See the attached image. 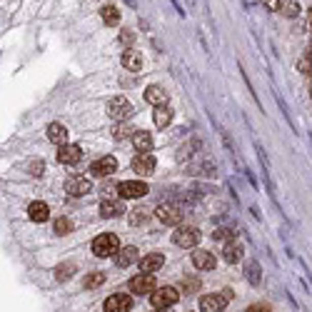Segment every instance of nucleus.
<instances>
[{
	"label": "nucleus",
	"mask_w": 312,
	"mask_h": 312,
	"mask_svg": "<svg viewBox=\"0 0 312 312\" xmlns=\"http://www.w3.org/2000/svg\"><path fill=\"white\" fill-rule=\"evenodd\" d=\"M70 275H73V265H60V267L55 270V277H57V280H68Z\"/></svg>",
	"instance_id": "nucleus-32"
},
{
	"label": "nucleus",
	"mask_w": 312,
	"mask_h": 312,
	"mask_svg": "<svg viewBox=\"0 0 312 312\" xmlns=\"http://www.w3.org/2000/svg\"><path fill=\"white\" fill-rule=\"evenodd\" d=\"M297 68H300V73H305L307 78H312V60L310 57H302V60L297 63Z\"/></svg>",
	"instance_id": "nucleus-33"
},
{
	"label": "nucleus",
	"mask_w": 312,
	"mask_h": 312,
	"mask_svg": "<svg viewBox=\"0 0 312 312\" xmlns=\"http://www.w3.org/2000/svg\"><path fill=\"white\" fill-rule=\"evenodd\" d=\"M245 270H247V280H250V283L253 285L260 283V265H257V262H247Z\"/></svg>",
	"instance_id": "nucleus-29"
},
{
	"label": "nucleus",
	"mask_w": 312,
	"mask_h": 312,
	"mask_svg": "<svg viewBox=\"0 0 312 312\" xmlns=\"http://www.w3.org/2000/svg\"><path fill=\"white\" fill-rule=\"evenodd\" d=\"M247 312H270V307H267V305H253Z\"/></svg>",
	"instance_id": "nucleus-38"
},
{
	"label": "nucleus",
	"mask_w": 312,
	"mask_h": 312,
	"mask_svg": "<svg viewBox=\"0 0 312 312\" xmlns=\"http://www.w3.org/2000/svg\"><path fill=\"white\" fill-rule=\"evenodd\" d=\"M130 135H135V130L128 125V122H117L113 128V138L115 140H125V138H130Z\"/></svg>",
	"instance_id": "nucleus-27"
},
{
	"label": "nucleus",
	"mask_w": 312,
	"mask_h": 312,
	"mask_svg": "<svg viewBox=\"0 0 312 312\" xmlns=\"http://www.w3.org/2000/svg\"><path fill=\"white\" fill-rule=\"evenodd\" d=\"M193 265L198 267V270H212L215 267V255L212 253H207V250H198V253H193Z\"/></svg>",
	"instance_id": "nucleus-19"
},
{
	"label": "nucleus",
	"mask_w": 312,
	"mask_h": 312,
	"mask_svg": "<svg viewBox=\"0 0 312 312\" xmlns=\"http://www.w3.org/2000/svg\"><path fill=\"white\" fill-rule=\"evenodd\" d=\"M92 190V182L87 180L85 175H70L65 180V193H70L73 198H83Z\"/></svg>",
	"instance_id": "nucleus-6"
},
{
	"label": "nucleus",
	"mask_w": 312,
	"mask_h": 312,
	"mask_svg": "<svg viewBox=\"0 0 312 312\" xmlns=\"http://www.w3.org/2000/svg\"><path fill=\"white\" fill-rule=\"evenodd\" d=\"M48 138L50 142H55V145H68V128L65 125H60V122H50L48 125Z\"/></svg>",
	"instance_id": "nucleus-18"
},
{
	"label": "nucleus",
	"mask_w": 312,
	"mask_h": 312,
	"mask_svg": "<svg viewBox=\"0 0 312 312\" xmlns=\"http://www.w3.org/2000/svg\"><path fill=\"white\" fill-rule=\"evenodd\" d=\"M155 212H158V220H160V223H165V225H177V223L182 220V210H180L177 205H172V202L160 205Z\"/></svg>",
	"instance_id": "nucleus-10"
},
{
	"label": "nucleus",
	"mask_w": 312,
	"mask_h": 312,
	"mask_svg": "<svg viewBox=\"0 0 312 312\" xmlns=\"http://www.w3.org/2000/svg\"><path fill=\"white\" fill-rule=\"evenodd\" d=\"M147 220V210H142V207H135L133 212H130V223L133 225H142Z\"/></svg>",
	"instance_id": "nucleus-31"
},
{
	"label": "nucleus",
	"mask_w": 312,
	"mask_h": 312,
	"mask_svg": "<svg viewBox=\"0 0 312 312\" xmlns=\"http://www.w3.org/2000/svg\"><path fill=\"white\" fill-rule=\"evenodd\" d=\"M117 170V160H115L113 155H105V158H98L92 165H90V172L95 175V177H110L113 172Z\"/></svg>",
	"instance_id": "nucleus-9"
},
{
	"label": "nucleus",
	"mask_w": 312,
	"mask_h": 312,
	"mask_svg": "<svg viewBox=\"0 0 312 312\" xmlns=\"http://www.w3.org/2000/svg\"><path fill=\"white\" fill-rule=\"evenodd\" d=\"M133 145L138 152H150L152 150V135L150 133H135L133 135Z\"/></svg>",
	"instance_id": "nucleus-22"
},
{
	"label": "nucleus",
	"mask_w": 312,
	"mask_h": 312,
	"mask_svg": "<svg viewBox=\"0 0 312 312\" xmlns=\"http://www.w3.org/2000/svg\"><path fill=\"white\" fill-rule=\"evenodd\" d=\"M310 95H312V90H310Z\"/></svg>",
	"instance_id": "nucleus-43"
},
{
	"label": "nucleus",
	"mask_w": 312,
	"mask_h": 312,
	"mask_svg": "<svg viewBox=\"0 0 312 312\" xmlns=\"http://www.w3.org/2000/svg\"><path fill=\"white\" fill-rule=\"evenodd\" d=\"M242 253H245V250H242L240 242H225V253H223V255H225L227 262H240V260H242Z\"/></svg>",
	"instance_id": "nucleus-24"
},
{
	"label": "nucleus",
	"mask_w": 312,
	"mask_h": 312,
	"mask_svg": "<svg viewBox=\"0 0 312 312\" xmlns=\"http://www.w3.org/2000/svg\"><path fill=\"white\" fill-rule=\"evenodd\" d=\"M163 265H165V255H160V253H150V255H145L140 260V270L147 272V275H152V272L160 270Z\"/></svg>",
	"instance_id": "nucleus-15"
},
{
	"label": "nucleus",
	"mask_w": 312,
	"mask_h": 312,
	"mask_svg": "<svg viewBox=\"0 0 312 312\" xmlns=\"http://www.w3.org/2000/svg\"><path fill=\"white\" fill-rule=\"evenodd\" d=\"M122 212H125V207H122L120 200H103V202H100V215H103V217H117V215H122Z\"/></svg>",
	"instance_id": "nucleus-21"
},
{
	"label": "nucleus",
	"mask_w": 312,
	"mask_h": 312,
	"mask_svg": "<svg viewBox=\"0 0 312 312\" xmlns=\"http://www.w3.org/2000/svg\"><path fill=\"white\" fill-rule=\"evenodd\" d=\"M155 290H158L155 287V277L147 275V272H140V275H135L130 280V292H135V295H152Z\"/></svg>",
	"instance_id": "nucleus-8"
},
{
	"label": "nucleus",
	"mask_w": 312,
	"mask_h": 312,
	"mask_svg": "<svg viewBox=\"0 0 312 312\" xmlns=\"http://www.w3.org/2000/svg\"><path fill=\"white\" fill-rule=\"evenodd\" d=\"M122 68L130 73H140L142 70V55L138 50H125L122 53Z\"/></svg>",
	"instance_id": "nucleus-17"
},
{
	"label": "nucleus",
	"mask_w": 312,
	"mask_h": 312,
	"mask_svg": "<svg viewBox=\"0 0 312 312\" xmlns=\"http://www.w3.org/2000/svg\"><path fill=\"white\" fill-rule=\"evenodd\" d=\"M70 230H73V223H70L68 217H57L55 220V232L57 235H68Z\"/></svg>",
	"instance_id": "nucleus-30"
},
{
	"label": "nucleus",
	"mask_w": 312,
	"mask_h": 312,
	"mask_svg": "<svg viewBox=\"0 0 312 312\" xmlns=\"http://www.w3.org/2000/svg\"><path fill=\"white\" fill-rule=\"evenodd\" d=\"M133 170L138 172V175H152V170H155V158L150 152H140L133 160Z\"/></svg>",
	"instance_id": "nucleus-13"
},
{
	"label": "nucleus",
	"mask_w": 312,
	"mask_h": 312,
	"mask_svg": "<svg viewBox=\"0 0 312 312\" xmlns=\"http://www.w3.org/2000/svg\"><path fill=\"white\" fill-rule=\"evenodd\" d=\"M307 20H310V25H312V8L307 10Z\"/></svg>",
	"instance_id": "nucleus-41"
},
{
	"label": "nucleus",
	"mask_w": 312,
	"mask_h": 312,
	"mask_svg": "<svg viewBox=\"0 0 312 312\" xmlns=\"http://www.w3.org/2000/svg\"><path fill=\"white\" fill-rule=\"evenodd\" d=\"M262 5H265V8H270V10H280L283 0H262Z\"/></svg>",
	"instance_id": "nucleus-34"
},
{
	"label": "nucleus",
	"mask_w": 312,
	"mask_h": 312,
	"mask_svg": "<svg viewBox=\"0 0 312 312\" xmlns=\"http://www.w3.org/2000/svg\"><path fill=\"white\" fill-rule=\"evenodd\" d=\"M280 13L287 15V18H297V15H300V0H283Z\"/></svg>",
	"instance_id": "nucleus-26"
},
{
	"label": "nucleus",
	"mask_w": 312,
	"mask_h": 312,
	"mask_svg": "<svg viewBox=\"0 0 312 312\" xmlns=\"http://www.w3.org/2000/svg\"><path fill=\"white\" fill-rule=\"evenodd\" d=\"M177 297H180V292L170 287V285H165V287H158L152 295H150V302H152V307H158V310H165V307H172L175 302H177Z\"/></svg>",
	"instance_id": "nucleus-2"
},
{
	"label": "nucleus",
	"mask_w": 312,
	"mask_h": 312,
	"mask_svg": "<svg viewBox=\"0 0 312 312\" xmlns=\"http://www.w3.org/2000/svg\"><path fill=\"white\" fill-rule=\"evenodd\" d=\"M215 237H217V240H223V237H225V240H230V237H232V232L220 227V230H215Z\"/></svg>",
	"instance_id": "nucleus-36"
},
{
	"label": "nucleus",
	"mask_w": 312,
	"mask_h": 312,
	"mask_svg": "<svg viewBox=\"0 0 312 312\" xmlns=\"http://www.w3.org/2000/svg\"><path fill=\"white\" fill-rule=\"evenodd\" d=\"M232 300V290H225V292H212V295H205L200 300V310L202 312H220L227 302Z\"/></svg>",
	"instance_id": "nucleus-3"
},
{
	"label": "nucleus",
	"mask_w": 312,
	"mask_h": 312,
	"mask_svg": "<svg viewBox=\"0 0 312 312\" xmlns=\"http://www.w3.org/2000/svg\"><path fill=\"white\" fill-rule=\"evenodd\" d=\"M182 287H185V292H193V290H198V280H182Z\"/></svg>",
	"instance_id": "nucleus-35"
},
{
	"label": "nucleus",
	"mask_w": 312,
	"mask_h": 312,
	"mask_svg": "<svg viewBox=\"0 0 312 312\" xmlns=\"http://www.w3.org/2000/svg\"><path fill=\"white\" fill-rule=\"evenodd\" d=\"M92 253L98 257H113L120 253V240L115 237L113 232H105V235H98L92 240Z\"/></svg>",
	"instance_id": "nucleus-1"
},
{
	"label": "nucleus",
	"mask_w": 312,
	"mask_h": 312,
	"mask_svg": "<svg viewBox=\"0 0 312 312\" xmlns=\"http://www.w3.org/2000/svg\"><path fill=\"white\" fill-rule=\"evenodd\" d=\"M152 120H155V125L158 128H168L172 120V110L168 105H160V108H155V113H152Z\"/></svg>",
	"instance_id": "nucleus-23"
},
{
	"label": "nucleus",
	"mask_w": 312,
	"mask_h": 312,
	"mask_svg": "<svg viewBox=\"0 0 312 312\" xmlns=\"http://www.w3.org/2000/svg\"><path fill=\"white\" fill-rule=\"evenodd\" d=\"M172 242L177 245V247H195L200 242V230L193 225H180L175 232H172Z\"/></svg>",
	"instance_id": "nucleus-5"
},
{
	"label": "nucleus",
	"mask_w": 312,
	"mask_h": 312,
	"mask_svg": "<svg viewBox=\"0 0 312 312\" xmlns=\"http://www.w3.org/2000/svg\"><path fill=\"white\" fill-rule=\"evenodd\" d=\"M307 57H310V60H312V50H310V55H307Z\"/></svg>",
	"instance_id": "nucleus-42"
},
{
	"label": "nucleus",
	"mask_w": 312,
	"mask_h": 312,
	"mask_svg": "<svg viewBox=\"0 0 312 312\" xmlns=\"http://www.w3.org/2000/svg\"><path fill=\"white\" fill-rule=\"evenodd\" d=\"M103 283H105V272H90V275H85V280H83V285H85L87 290L100 287Z\"/></svg>",
	"instance_id": "nucleus-28"
},
{
	"label": "nucleus",
	"mask_w": 312,
	"mask_h": 312,
	"mask_svg": "<svg viewBox=\"0 0 312 312\" xmlns=\"http://www.w3.org/2000/svg\"><path fill=\"white\" fill-rule=\"evenodd\" d=\"M100 15H103V23H105V25H117V23H120V13H117L115 5H105V8L100 10Z\"/></svg>",
	"instance_id": "nucleus-25"
},
{
	"label": "nucleus",
	"mask_w": 312,
	"mask_h": 312,
	"mask_svg": "<svg viewBox=\"0 0 312 312\" xmlns=\"http://www.w3.org/2000/svg\"><path fill=\"white\" fill-rule=\"evenodd\" d=\"M145 100H147L150 105L160 108V105H168V92H165V87L150 85V87H145Z\"/></svg>",
	"instance_id": "nucleus-14"
},
{
	"label": "nucleus",
	"mask_w": 312,
	"mask_h": 312,
	"mask_svg": "<svg viewBox=\"0 0 312 312\" xmlns=\"http://www.w3.org/2000/svg\"><path fill=\"white\" fill-rule=\"evenodd\" d=\"M120 40H122V43H128V45H130V43H133V40H135V35H133V33H130V30H122V35H120Z\"/></svg>",
	"instance_id": "nucleus-37"
},
{
	"label": "nucleus",
	"mask_w": 312,
	"mask_h": 312,
	"mask_svg": "<svg viewBox=\"0 0 312 312\" xmlns=\"http://www.w3.org/2000/svg\"><path fill=\"white\" fill-rule=\"evenodd\" d=\"M80 158H83V150L78 145H63L57 150V160L63 165H75V163H80Z\"/></svg>",
	"instance_id": "nucleus-12"
},
{
	"label": "nucleus",
	"mask_w": 312,
	"mask_h": 312,
	"mask_svg": "<svg viewBox=\"0 0 312 312\" xmlns=\"http://www.w3.org/2000/svg\"><path fill=\"white\" fill-rule=\"evenodd\" d=\"M133 307V297L120 292V295H110L105 300V312H128Z\"/></svg>",
	"instance_id": "nucleus-11"
},
{
	"label": "nucleus",
	"mask_w": 312,
	"mask_h": 312,
	"mask_svg": "<svg viewBox=\"0 0 312 312\" xmlns=\"http://www.w3.org/2000/svg\"><path fill=\"white\" fill-rule=\"evenodd\" d=\"M135 260H138V247L128 245V247H120V253L115 255V265H117V267H128V265H133Z\"/></svg>",
	"instance_id": "nucleus-20"
},
{
	"label": "nucleus",
	"mask_w": 312,
	"mask_h": 312,
	"mask_svg": "<svg viewBox=\"0 0 312 312\" xmlns=\"http://www.w3.org/2000/svg\"><path fill=\"white\" fill-rule=\"evenodd\" d=\"M147 193H150V188L142 180H125V182L117 185V195L120 198H142Z\"/></svg>",
	"instance_id": "nucleus-7"
},
{
	"label": "nucleus",
	"mask_w": 312,
	"mask_h": 312,
	"mask_svg": "<svg viewBox=\"0 0 312 312\" xmlns=\"http://www.w3.org/2000/svg\"><path fill=\"white\" fill-rule=\"evenodd\" d=\"M125 3H128V5H130V8H135V5H138V3H135V0H125Z\"/></svg>",
	"instance_id": "nucleus-40"
},
{
	"label": "nucleus",
	"mask_w": 312,
	"mask_h": 312,
	"mask_svg": "<svg viewBox=\"0 0 312 312\" xmlns=\"http://www.w3.org/2000/svg\"><path fill=\"white\" fill-rule=\"evenodd\" d=\"M108 115H110L113 120H117V122H125V120L133 115V103H130L125 95H117V98H113V100L108 103Z\"/></svg>",
	"instance_id": "nucleus-4"
},
{
	"label": "nucleus",
	"mask_w": 312,
	"mask_h": 312,
	"mask_svg": "<svg viewBox=\"0 0 312 312\" xmlns=\"http://www.w3.org/2000/svg\"><path fill=\"white\" fill-rule=\"evenodd\" d=\"M30 170H33V175H40L43 165H40V163H33V165H30Z\"/></svg>",
	"instance_id": "nucleus-39"
},
{
	"label": "nucleus",
	"mask_w": 312,
	"mask_h": 312,
	"mask_svg": "<svg viewBox=\"0 0 312 312\" xmlns=\"http://www.w3.org/2000/svg\"><path fill=\"white\" fill-rule=\"evenodd\" d=\"M28 217L33 220V223H45V220L50 217V207H48L45 202L35 200V202H30V207H28Z\"/></svg>",
	"instance_id": "nucleus-16"
}]
</instances>
